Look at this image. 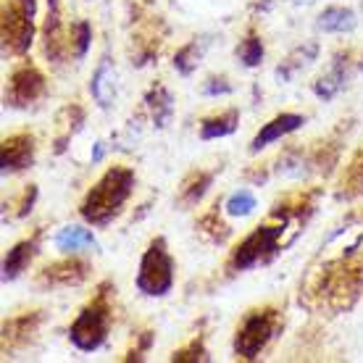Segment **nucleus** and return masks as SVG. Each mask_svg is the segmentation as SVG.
<instances>
[{
  "label": "nucleus",
  "mask_w": 363,
  "mask_h": 363,
  "mask_svg": "<svg viewBox=\"0 0 363 363\" xmlns=\"http://www.w3.org/2000/svg\"><path fill=\"white\" fill-rule=\"evenodd\" d=\"M108 329H111L108 292H106V287H100L95 300H90V303L79 311L77 321H74L72 329H69V340H72L79 350L92 353V350H98V347L106 342Z\"/></svg>",
  "instance_id": "obj_3"
},
{
  "label": "nucleus",
  "mask_w": 363,
  "mask_h": 363,
  "mask_svg": "<svg viewBox=\"0 0 363 363\" xmlns=\"http://www.w3.org/2000/svg\"><path fill=\"white\" fill-rule=\"evenodd\" d=\"M37 324H40V313H27V316H18V318L6 321V327H3V340H6V345L16 347V345L29 342V337L37 332Z\"/></svg>",
  "instance_id": "obj_13"
},
{
  "label": "nucleus",
  "mask_w": 363,
  "mask_h": 363,
  "mask_svg": "<svg viewBox=\"0 0 363 363\" xmlns=\"http://www.w3.org/2000/svg\"><path fill=\"white\" fill-rule=\"evenodd\" d=\"M316 27L321 29V32H350V29L355 27V13L350 9L332 6V9H327L318 16Z\"/></svg>",
  "instance_id": "obj_17"
},
{
  "label": "nucleus",
  "mask_w": 363,
  "mask_h": 363,
  "mask_svg": "<svg viewBox=\"0 0 363 363\" xmlns=\"http://www.w3.org/2000/svg\"><path fill=\"white\" fill-rule=\"evenodd\" d=\"M55 245L61 247L64 253H77L82 247H95V237H92L90 229L82 227H64L58 235H55Z\"/></svg>",
  "instance_id": "obj_15"
},
{
  "label": "nucleus",
  "mask_w": 363,
  "mask_h": 363,
  "mask_svg": "<svg viewBox=\"0 0 363 363\" xmlns=\"http://www.w3.org/2000/svg\"><path fill=\"white\" fill-rule=\"evenodd\" d=\"M147 108H150V113H153L155 124L158 127H164L166 121H169V116H172V95L166 92V87H161V84H155L153 90L147 92Z\"/></svg>",
  "instance_id": "obj_20"
},
{
  "label": "nucleus",
  "mask_w": 363,
  "mask_h": 363,
  "mask_svg": "<svg viewBox=\"0 0 363 363\" xmlns=\"http://www.w3.org/2000/svg\"><path fill=\"white\" fill-rule=\"evenodd\" d=\"M35 0L3 3V45L11 53H27L35 37Z\"/></svg>",
  "instance_id": "obj_6"
},
{
  "label": "nucleus",
  "mask_w": 363,
  "mask_h": 363,
  "mask_svg": "<svg viewBox=\"0 0 363 363\" xmlns=\"http://www.w3.org/2000/svg\"><path fill=\"white\" fill-rule=\"evenodd\" d=\"M90 92L95 95V100L103 108H108L111 103H113V98H116V74L111 69V61H103L98 66V72H95L90 82Z\"/></svg>",
  "instance_id": "obj_12"
},
{
  "label": "nucleus",
  "mask_w": 363,
  "mask_h": 363,
  "mask_svg": "<svg viewBox=\"0 0 363 363\" xmlns=\"http://www.w3.org/2000/svg\"><path fill=\"white\" fill-rule=\"evenodd\" d=\"M295 3H303V0H295ZM306 3H311V0H306Z\"/></svg>",
  "instance_id": "obj_28"
},
{
  "label": "nucleus",
  "mask_w": 363,
  "mask_h": 363,
  "mask_svg": "<svg viewBox=\"0 0 363 363\" xmlns=\"http://www.w3.org/2000/svg\"><path fill=\"white\" fill-rule=\"evenodd\" d=\"M90 40H92L90 21H74L72 32H69V50H72V55L84 58L87 48H90Z\"/></svg>",
  "instance_id": "obj_21"
},
{
  "label": "nucleus",
  "mask_w": 363,
  "mask_h": 363,
  "mask_svg": "<svg viewBox=\"0 0 363 363\" xmlns=\"http://www.w3.org/2000/svg\"><path fill=\"white\" fill-rule=\"evenodd\" d=\"M237 55H240V61L245 66H258L261 61H264V43H261V37L250 35L247 40H242L240 43V48H237Z\"/></svg>",
  "instance_id": "obj_22"
},
{
  "label": "nucleus",
  "mask_w": 363,
  "mask_h": 363,
  "mask_svg": "<svg viewBox=\"0 0 363 363\" xmlns=\"http://www.w3.org/2000/svg\"><path fill=\"white\" fill-rule=\"evenodd\" d=\"M213 84H206V95H218V92H229L232 90V84H227V79H211Z\"/></svg>",
  "instance_id": "obj_26"
},
{
  "label": "nucleus",
  "mask_w": 363,
  "mask_h": 363,
  "mask_svg": "<svg viewBox=\"0 0 363 363\" xmlns=\"http://www.w3.org/2000/svg\"><path fill=\"white\" fill-rule=\"evenodd\" d=\"M363 192V150L353 155V161L347 164L342 182H340V198H358Z\"/></svg>",
  "instance_id": "obj_16"
},
{
  "label": "nucleus",
  "mask_w": 363,
  "mask_h": 363,
  "mask_svg": "<svg viewBox=\"0 0 363 363\" xmlns=\"http://www.w3.org/2000/svg\"><path fill=\"white\" fill-rule=\"evenodd\" d=\"M279 324H281V318L274 308L250 311V313L242 318L240 329H237L235 353L240 355V358H245V361L258 358V353H261V350L269 345V340L277 335Z\"/></svg>",
  "instance_id": "obj_5"
},
{
  "label": "nucleus",
  "mask_w": 363,
  "mask_h": 363,
  "mask_svg": "<svg viewBox=\"0 0 363 363\" xmlns=\"http://www.w3.org/2000/svg\"><path fill=\"white\" fill-rule=\"evenodd\" d=\"M195 50H198V43H190V45H184L179 53H177V58H174V66H177L182 74H192V69L198 66V61H192Z\"/></svg>",
  "instance_id": "obj_24"
},
{
  "label": "nucleus",
  "mask_w": 363,
  "mask_h": 363,
  "mask_svg": "<svg viewBox=\"0 0 363 363\" xmlns=\"http://www.w3.org/2000/svg\"><path fill=\"white\" fill-rule=\"evenodd\" d=\"M361 69H363V61H361Z\"/></svg>",
  "instance_id": "obj_29"
},
{
  "label": "nucleus",
  "mask_w": 363,
  "mask_h": 363,
  "mask_svg": "<svg viewBox=\"0 0 363 363\" xmlns=\"http://www.w3.org/2000/svg\"><path fill=\"white\" fill-rule=\"evenodd\" d=\"M103 153H106V145H103V143H98V150H95V155H92V161H100V158H103Z\"/></svg>",
  "instance_id": "obj_27"
},
{
  "label": "nucleus",
  "mask_w": 363,
  "mask_h": 363,
  "mask_svg": "<svg viewBox=\"0 0 363 363\" xmlns=\"http://www.w3.org/2000/svg\"><path fill=\"white\" fill-rule=\"evenodd\" d=\"M90 274V266L79 261V258H66V261H58V264L45 266L37 281L43 287H72V284H82Z\"/></svg>",
  "instance_id": "obj_8"
},
{
  "label": "nucleus",
  "mask_w": 363,
  "mask_h": 363,
  "mask_svg": "<svg viewBox=\"0 0 363 363\" xmlns=\"http://www.w3.org/2000/svg\"><path fill=\"white\" fill-rule=\"evenodd\" d=\"M211 179H213V174H208V172H190L187 179L182 182L179 200L184 206H195V203L206 195V190L211 187Z\"/></svg>",
  "instance_id": "obj_18"
},
{
  "label": "nucleus",
  "mask_w": 363,
  "mask_h": 363,
  "mask_svg": "<svg viewBox=\"0 0 363 363\" xmlns=\"http://www.w3.org/2000/svg\"><path fill=\"white\" fill-rule=\"evenodd\" d=\"M237 121H240V111L232 108L227 113H218L213 118H206L200 124V137L203 140H216V137H227L237 129Z\"/></svg>",
  "instance_id": "obj_14"
},
{
  "label": "nucleus",
  "mask_w": 363,
  "mask_h": 363,
  "mask_svg": "<svg viewBox=\"0 0 363 363\" xmlns=\"http://www.w3.org/2000/svg\"><path fill=\"white\" fill-rule=\"evenodd\" d=\"M3 174H13L32 166L35 161V137L21 132L3 140Z\"/></svg>",
  "instance_id": "obj_9"
},
{
  "label": "nucleus",
  "mask_w": 363,
  "mask_h": 363,
  "mask_svg": "<svg viewBox=\"0 0 363 363\" xmlns=\"http://www.w3.org/2000/svg\"><path fill=\"white\" fill-rule=\"evenodd\" d=\"M35 253H37V237L24 240V242H18V245L11 247L9 255H6V261H3V281L16 279L18 274L32 264Z\"/></svg>",
  "instance_id": "obj_11"
},
{
  "label": "nucleus",
  "mask_w": 363,
  "mask_h": 363,
  "mask_svg": "<svg viewBox=\"0 0 363 363\" xmlns=\"http://www.w3.org/2000/svg\"><path fill=\"white\" fill-rule=\"evenodd\" d=\"M132 187H135V172L127 166H111L108 172L100 177L98 184L87 192L79 213L84 221H90L95 227H106L118 216L121 206L132 195Z\"/></svg>",
  "instance_id": "obj_2"
},
{
  "label": "nucleus",
  "mask_w": 363,
  "mask_h": 363,
  "mask_svg": "<svg viewBox=\"0 0 363 363\" xmlns=\"http://www.w3.org/2000/svg\"><path fill=\"white\" fill-rule=\"evenodd\" d=\"M345 61H342V55L335 61V66H332V72L324 74L321 79L316 82V87H313V92H316L321 100H332L340 92V87H342V82H345Z\"/></svg>",
  "instance_id": "obj_19"
},
{
  "label": "nucleus",
  "mask_w": 363,
  "mask_h": 363,
  "mask_svg": "<svg viewBox=\"0 0 363 363\" xmlns=\"http://www.w3.org/2000/svg\"><path fill=\"white\" fill-rule=\"evenodd\" d=\"M45 95V77L37 72L35 66H21L11 74L9 90H6V100L16 108L32 106L35 100H40Z\"/></svg>",
  "instance_id": "obj_7"
},
{
  "label": "nucleus",
  "mask_w": 363,
  "mask_h": 363,
  "mask_svg": "<svg viewBox=\"0 0 363 363\" xmlns=\"http://www.w3.org/2000/svg\"><path fill=\"white\" fill-rule=\"evenodd\" d=\"M303 124H306V118L298 116V113H279V116L272 118V121H269V124H266V127L253 137V143H250V153L264 150L266 145H272V143L281 140L284 135H290V132L300 129Z\"/></svg>",
  "instance_id": "obj_10"
},
{
  "label": "nucleus",
  "mask_w": 363,
  "mask_h": 363,
  "mask_svg": "<svg viewBox=\"0 0 363 363\" xmlns=\"http://www.w3.org/2000/svg\"><path fill=\"white\" fill-rule=\"evenodd\" d=\"M174 287V258L169 255L164 237H155L147 245L140 272H137V290L150 298H161Z\"/></svg>",
  "instance_id": "obj_4"
},
{
  "label": "nucleus",
  "mask_w": 363,
  "mask_h": 363,
  "mask_svg": "<svg viewBox=\"0 0 363 363\" xmlns=\"http://www.w3.org/2000/svg\"><path fill=\"white\" fill-rule=\"evenodd\" d=\"M253 208H255V198H253V192L250 190H240V192H235L232 198L227 200V213L229 216H250L253 213Z\"/></svg>",
  "instance_id": "obj_23"
},
{
  "label": "nucleus",
  "mask_w": 363,
  "mask_h": 363,
  "mask_svg": "<svg viewBox=\"0 0 363 363\" xmlns=\"http://www.w3.org/2000/svg\"><path fill=\"white\" fill-rule=\"evenodd\" d=\"M311 211H313V203H311L308 195H300L295 206H287V203L277 206L264 224H258L237 245L229 266L235 272H247V269H255V266H264L269 261H274L300 235V229L306 224V218L311 216Z\"/></svg>",
  "instance_id": "obj_1"
},
{
  "label": "nucleus",
  "mask_w": 363,
  "mask_h": 363,
  "mask_svg": "<svg viewBox=\"0 0 363 363\" xmlns=\"http://www.w3.org/2000/svg\"><path fill=\"white\" fill-rule=\"evenodd\" d=\"M172 361H179V363H195V361H206V350L200 342H192L190 347H184L179 353H174Z\"/></svg>",
  "instance_id": "obj_25"
}]
</instances>
